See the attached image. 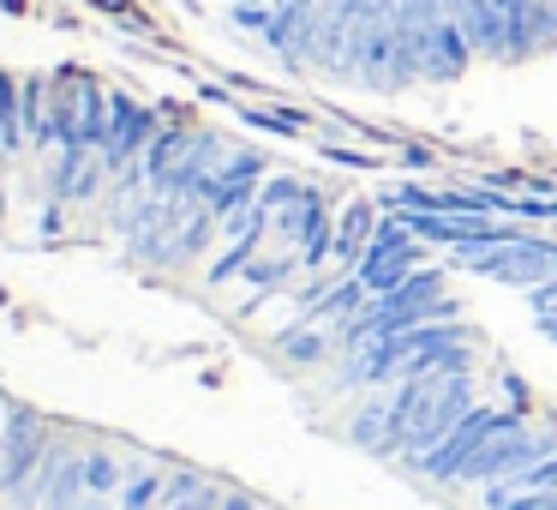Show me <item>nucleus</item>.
I'll use <instances>...</instances> for the list:
<instances>
[{
  "mask_svg": "<svg viewBox=\"0 0 557 510\" xmlns=\"http://www.w3.org/2000/svg\"><path fill=\"white\" fill-rule=\"evenodd\" d=\"M42 421L30 409L7 414V433H0V493L13 510H30L42 498V462H49V445H42Z\"/></svg>",
  "mask_w": 557,
  "mask_h": 510,
  "instance_id": "obj_1",
  "label": "nucleus"
},
{
  "mask_svg": "<svg viewBox=\"0 0 557 510\" xmlns=\"http://www.w3.org/2000/svg\"><path fill=\"white\" fill-rule=\"evenodd\" d=\"M114 486H121V462H114L109 450H85V493L109 498Z\"/></svg>",
  "mask_w": 557,
  "mask_h": 510,
  "instance_id": "obj_2",
  "label": "nucleus"
},
{
  "mask_svg": "<svg viewBox=\"0 0 557 510\" xmlns=\"http://www.w3.org/2000/svg\"><path fill=\"white\" fill-rule=\"evenodd\" d=\"M97 7H109V13H126V7H133V0H97Z\"/></svg>",
  "mask_w": 557,
  "mask_h": 510,
  "instance_id": "obj_3",
  "label": "nucleus"
}]
</instances>
